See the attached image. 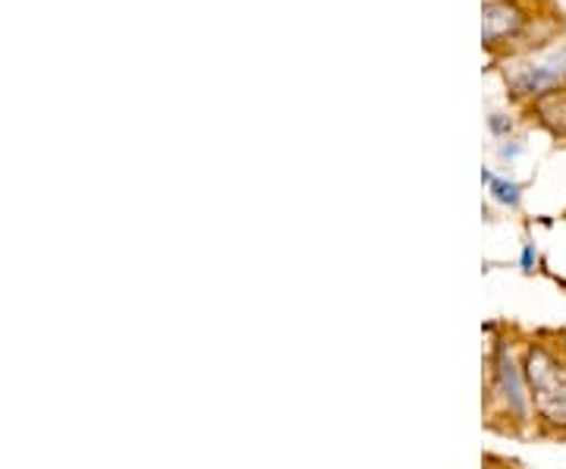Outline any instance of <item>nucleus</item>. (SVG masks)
<instances>
[{
	"label": "nucleus",
	"mask_w": 566,
	"mask_h": 469,
	"mask_svg": "<svg viewBox=\"0 0 566 469\" xmlns=\"http://www.w3.org/2000/svg\"><path fill=\"white\" fill-rule=\"evenodd\" d=\"M523 375L538 419L551 429L566 431V363H560V356L545 344H532L526 350Z\"/></svg>",
	"instance_id": "f257e3e1"
},
{
	"label": "nucleus",
	"mask_w": 566,
	"mask_h": 469,
	"mask_svg": "<svg viewBox=\"0 0 566 469\" xmlns=\"http://www.w3.org/2000/svg\"><path fill=\"white\" fill-rule=\"evenodd\" d=\"M497 385L504 390L506 407L513 409V416H516V419H526V375L516 368L513 356H510L504 347L497 350Z\"/></svg>",
	"instance_id": "f03ea898"
},
{
	"label": "nucleus",
	"mask_w": 566,
	"mask_h": 469,
	"mask_svg": "<svg viewBox=\"0 0 566 469\" xmlns=\"http://www.w3.org/2000/svg\"><path fill=\"white\" fill-rule=\"evenodd\" d=\"M482 17H485L482 20V39L485 41L506 39L510 32H516L523 25V13L513 3H485Z\"/></svg>",
	"instance_id": "7ed1b4c3"
},
{
	"label": "nucleus",
	"mask_w": 566,
	"mask_h": 469,
	"mask_svg": "<svg viewBox=\"0 0 566 469\" xmlns=\"http://www.w3.org/2000/svg\"><path fill=\"white\" fill-rule=\"evenodd\" d=\"M538 117L545 123L551 133H557V136H566V98L560 92H554V95H545V98H538Z\"/></svg>",
	"instance_id": "20e7f679"
},
{
	"label": "nucleus",
	"mask_w": 566,
	"mask_h": 469,
	"mask_svg": "<svg viewBox=\"0 0 566 469\" xmlns=\"http://www.w3.org/2000/svg\"><path fill=\"white\" fill-rule=\"evenodd\" d=\"M491 192H494V199L504 205H520V192H523V186L520 184H506V180H491Z\"/></svg>",
	"instance_id": "39448f33"
},
{
	"label": "nucleus",
	"mask_w": 566,
	"mask_h": 469,
	"mask_svg": "<svg viewBox=\"0 0 566 469\" xmlns=\"http://www.w3.org/2000/svg\"><path fill=\"white\" fill-rule=\"evenodd\" d=\"M491 129H494V133H506V129H510V121H506L504 114H494V117H491Z\"/></svg>",
	"instance_id": "423d86ee"
},
{
	"label": "nucleus",
	"mask_w": 566,
	"mask_h": 469,
	"mask_svg": "<svg viewBox=\"0 0 566 469\" xmlns=\"http://www.w3.org/2000/svg\"><path fill=\"white\" fill-rule=\"evenodd\" d=\"M520 152H523L520 145H504V152H501V155H504V158H516Z\"/></svg>",
	"instance_id": "0eeeda50"
},
{
	"label": "nucleus",
	"mask_w": 566,
	"mask_h": 469,
	"mask_svg": "<svg viewBox=\"0 0 566 469\" xmlns=\"http://www.w3.org/2000/svg\"><path fill=\"white\" fill-rule=\"evenodd\" d=\"M523 265H532V249H526V252H523Z\"/></svg>",
	"instance_id": "6e6552de"
}]
</instances>
